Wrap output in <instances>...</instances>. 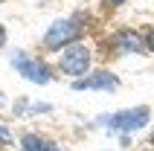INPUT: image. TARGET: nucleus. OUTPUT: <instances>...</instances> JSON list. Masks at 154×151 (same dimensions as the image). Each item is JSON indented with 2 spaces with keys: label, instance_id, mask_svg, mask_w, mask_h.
<instances>
[{
  "label": "nucleus",
  "instance_id": "obj_6",
  "mask_svg": "<svg viewBox=\"0 0 154 151\" xmlns=\"http://www.w3.org/2000/svg\"><path fill=\"white\" fill-rule=\"evenodd\" d=\"M143 44L146 41H143L137 32H119L116 35V50H122V52H140Z\"/></svg>",
  "mask_w": 154,
  "mask_h": 151
},
{
  "label": "nucleus",
  "instance_id": "obj_9",
  "mask_svg": "<svg viewBox=\"0 0 154 151\" xmlns=\"http://www.w3.org/2000/svg\"><path fill=\"white\" fill-rule=\"evenodd\" d=\"M3 41H6V29L0 26V47H3Z\"/></svg>",
  "mask_w": 154,
  "mask_h": 151
},
{
  "label": "nucleus",
  "instance_id": "obj_2",
  "mask_svg": "<svg viewBox=\"0 0 154 151\" xmlns=\"http://www.w3.org/2000/svg\"><path fill=\"white\" fill-rule=\"evenodd\" d=\"M79 32H82V29L76 26V20H58V23H52V26H50V32H47L44 44L55 50V47H64V44L76 41Z\"/></svg>",
  "mask_w": 154,
  "mask_h": 151
},
{
  "label": "nucleus",
  "instance_id": "obj_10",
  "mask_svg": "<svg viewBox=\"0 0 154 151\" xmlns=\"http://www.w3.org/2000/svg\"><path fill=\"white\" fill-rule=\"evenodd\" d=\"M111 3H122V0H111Z\"/></svg>",
  "mask_w": 154,
  "mask_h": 151
},
{
  "label": "nucleus",
  "instance_id": "obj_11",
  "mask_svg": "<svg viewBox=\"0 0 154 151\" xmlns=\"http://www.w3.org/2000/svg\"><path fill=\"white\" fill-rule=\"evenodd\" d=\"M151 143H154V134H151Z\"/></svg>",
  "mask_w": 154,
  "mask_h": 151
},
{
  "label": "nucleus",
  "instance_id": "obj_8",
  "mask_svg": "<svg viewBox=\"0 0 154 151\" xmlns=\"http://www.w3.org/2000/svg\"><path fill=\"white\" fill-rule=\"evenodd\" d=\"M146 47H148V50H154V29L148 32V38H146Z\"/></svg>",
  "mask_w": 154,
  "mask_h": 151
},
{
  "label": "nucleus",
  "instance_id": "obj_7",
  "mask_svg": "<svg viewBox=\"0 0 154 151\" xmlns=\"http://www.w3.org/2000/svg\"><path fill=\"white\" fill-rule=\"evenodd\" d=\"M23 151H58L55 145H50V143H44V140H38V137H23Z\"/></svg>",
  "mask_w": 154,
  "mask_h": 151
},
{
  "label": "nucleus",
  "instance_id": "obj_1",
  "mask_svg": "<svg viewBox=\"0 0 154 151\" xmlns=\"http://www.w3.org/2000/svg\"><path fill=\"white\" fill-rule=\"evenodd\" d=\"M87 67H90V50L82 47V44H73L61 55V70L67 76H82V73H87Z\"/></svg>",
  "mask_w": 154,
  "mask_h": 151
},
{
  "label": "nucleus",
  "instance_id": "obj_3",
  "mask_svg": "<svg viewBox=\"0 0 154 151\" xmlns=\"http://www.w3.org/2000/svg\"><path fill=\"white\" fill-rule=\"evenodd\" d=\"M17 70L26 76V79H32V82H47L50 76H47V67H44L41 61H32V58H26V55H17L15 58Z\"/></svg>",
  "mask_w": 154,
  "mask_h": 151
},
{
  "label": "nucleus",
  "instance_id": "obj_4",
  "mask_svg": "<svg viewBox=\"0 0 154 151\" xmlns=\"http://www.w3.org/2000/svg\"><path fill=\"white\" fill-rule=\"evenodd\" d=\"M148 110L146 108H137V110H128V113H119V116L113 119V125L116 128H140L143 122H146Z\"/></svg>",
  "mask_w": 154,
  "mask_h": 151
},
{
  "label": "nucleus",
  "instance_id": "obj_5",
  "mask_svg": "<svg viewBox=\"0 0 154 151\" xmlns=\"http://www.w3.org/2000/svg\"><path fill=\"white\" fill-rule=\"evenodd\" d=\"M116 76H111V73H99V76H90V79H79L76 82V90H82V87H116Z\"/></svg>",
  "mask_w": 154,
  "mask_h": 151
}]
</instances>
